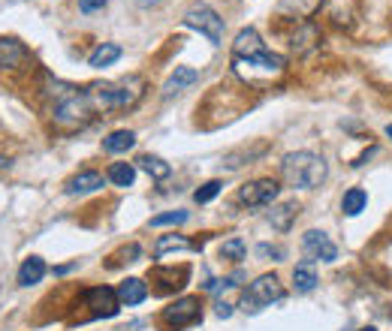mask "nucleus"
Wrapping results in <instances>:
<instances>
[{
  "mask_svg": "<svg viewBox=\"0 0 392 331\" xmlns=\"http://www.w3.org/2000/svg\"><path fill=\"white\" fill-rule=\"evenodd\" d=\"M287 70V58L284 54L268 52L260 33L254 28L239 30V37L232 42V73L251 88H263L272 78H281Z\"/></svg>",
  "mask_w": 392,
  "mask_h": 331,
  "instance_id": "1",
  "label": "nucleus"
},
{
  "mask_svg": "<svg viewBox=\"0 0 392 331\" xmlns=\"http://www.w3.org/2000/svg\"><path fill=\"white\" fill-rule=\"evenodd\" d=\"M145 94V78L142 76H124L118 82H100L88 88V97L94 102V112H124L133 109Z\"/></svg>",
  "mask_w": 392,
  "mask_h": 331,
  "instance_id": "2",
  "label": "nucleus"
},
{
  "mask_svg": "<svg viewBox=\"0 0 392 331\" xmlns=\"http://www.w3.org/2000/svg\"><path fill=\"white\" fill-rule=\"evenodd\" d=\"M329 175V166L320 154L311 151H293L281 160V178L296 190H314L320 187Z\"/></svg>",
  "mask_w": 392,
  "mask_h": 331,
  "instance_id": "3",
  "label": "nucleus"
},
{
  "mask_svg": "<svg viewBox=\"0 0 392 331\" xmlns=\"http://www.w3.org/2000/svg\"><path fill=\"white\" fill-rule=\"evenodd\" d=\"M284 287H281V280L275 277V274H260L248 289L242 292V311L244 313H256V311H263V307L268 304H275V301H281L284 299Z\"/></svg>",
  "mask_w": 392,
  "mask_h": 331,
  "instance_id": "4",
  "label": "nucleus"
},
{
  "mask_svg": "<svg viewBox=\"0 0 392 331\" xmlns=\"http://www.w3.org/2000/svg\"><path fill=\"white\" fill-rule=\"evenodd\" d=\"M203 319V301L196 299V295H184V299H178L175 304L163 307L160 313V323L166 331H182L187 325H194Z\"/></svg>",
  "mask_w": 392,
  "mask_h": 331,
  "instance_id": "5",
  "label": "nucleus"
},
{
  "mask_svg": "<svg viewBox=\"0 0 392 331\" xmlns=\"http://www.w3.org/2000/svg\"><path fill=\"white\" fill-rule=\"evenodd\" d=\"M184 25L194 28V30H199L203 37H208L211 45H220L223 42V18L211 6H206V4L190 6L187 13H184Z\"/></svg>",
  "mask_w": 392,
  "mask_h": 331,
  "instance_id": "6",
  "label": "nucleus"
},
{
  "mask_svg": "<svg viewBox=\"0 0 392 331\" xmlns=\"http://www.w3.org/2000/svg\"><path fill=\"white\" fill-rule=\"evenodd\" d=\"M278 193H281V184L275 178H256L239 190V202L248 205V208H266L278 199Z\"/></svg>",
  "mask_w": 392,
  "mask_h": 331,
  "instance_id": "7",
  "label": "nucleus"
},
{
  "mask_svg": "<svg viewBox=\"0 0 392 331\" xmlns=\"http://www.w3.org/2000/svg\"><path fill=\"white\" fill-rule=\"evenodd\" d=\"M302 253H305V262H335L338 259V247L326 232L308 229L302 235Z\"/></svg>",
  "mask_w": 392,
  "mask_h": 331,
  "instance_id": "8",
  "label": "nucleus"
},
{
  "mask_svg": "<svg viewBox=\"0 0 392 331\" xmlns=\"http://www.w3.org/2000/svg\"><path fill=\"white\" fill-rule=\"evenodd\" d=\"M85 307H91V316H103V319H112L118 311H121V299H118V289L112 287H94L82 295Z\"/></svg>",
  "mask_w": 392,
  "mask_h": 331,
  "instance_id": "9",
  "label": "nucleus"
},
{
  "mask_svg": "<svg viewBox=\"0 0 392 331\" xmlns=\"http://www.w3.org/2000/svg\"><path fill=\"white\" fill-rule=\"evenodd\" d=\"M103 184H106V178L100 175V172H78V175H73L70 181L64 184V193L66 196H85V193H97V190H103Z\"/></svg>",
  "mask_w": 392,
  "mask_h": 331,
  "instance_id": "10",
  "label": "nucleus"
},
{
  "mask_svg": "<svg viewBox=\"0 0 392 331\" xmlns=\"http://www.w3.org/2000/svg\"><path fill=\"white\" fill-rule=\"evenodd\" d=\"M28 61V49L25 42H18L13 37L0 40V70H18L21 64Z\"/></svg>",
  "mask_w": 392,
  "mask_h": 331,
  "instance_id": "11",
  "label": "nucleus"
},
{
  "mask_svg": "<svg viewBox=\"0 0 392 331\" xmlns=\"http://www.w3.org/2000/svg\"><path fill=\"white\" fill-rule=\"evenodd\" d=\"M196 78H199V70H194V66H175V73L166 78V85H163V100H172L175 94H182Z\"/></svg>",
  "mask_w": 392,
  "mask_h": 331,
  "instance_id": "12",
  "label": "nucleus"
},
{
  "mask_svg": "<svg viewBox=\"0 0 392 331\" xmlns=\"http://www.w3.org/2000/svg\"><path fill=\"white\" fill-rule=\"evenodd\" d=\"M118 299H121V304H127V307L142 304L145 299H148V283L139 280V277H127L118 287Z\"/></svg>",
  "mask_w": 392,
  "mask_h": 331,
  "instance_id": "13",
  "label": "nucleus"
},
{
  "mask_svg": "<svg viewBox=\"0 0 392 331\" xmlns=\"http://www.w3.org/2000/svg\"><path fill=\"white\" fill-rule=\"evenodd\" d=\"M296 217H299V205L296 202H284V205H275V208L268 211V223H272L278 232H287L290 226H293Z\"/></svg>",
  "mask_w": 392,
  "mask_h": 331,
  "instance_id": "14",
  "label": "nucleus"
},
{
  "mask_svg": "<svg viewBox=\"0 0 392 331\" xmlns=\"http://www.w3.org/2000/svg\"><path fill=\"white\" fill-rule=\"evenodd\" d=\"M42 277H46V262H42L40 256H28L25 262H21V268H18L21 287H33V283H40Z\"/></svg>",
  "mask_w": 392,
  "mask_h": 331,
  "instance_id": "15",
  "label": "nucleus"
},
{
  "mask_svg": "<svg viewBox=\"0 0 392 331\" xmlns=\"http://www.w3.org/2000/svg\"><path fill=\"white\" fill-rule=\"evenodd\" d=\"M121 58V45L118 42H103L97 45L91 52V58H88V66H94V70H103V66H112Z\"/></svg>",
  "mask_w": 392,
  "mask_h": 331,
  "instance_id": "16",
  "label": "nucleus"
},
{
  "mask_svg": "<svg viewBox=\"0 0 392 331\" xmlns=\"http://www.w3.org/2000/svg\"><path fill=\"white\" fill-rule=\"evenodd\" d=\"M133 145H136V133H133V130H115V133H109L103 139V151L106 154H124V151H130Z\"/></svg>",
  "mask_w": 392,
  "mask_h": 331,
  "instance_id": "17",
  "label": "nucleus"
},
{
  "mask_svg": "<svg viewBox=\"0 0 392 331\" xmlns=\"http://www.w3.org/2000/svg\"><path fill=\"white\" fill-rule=\"evenodd\" d=\"M136 163L145 169V172H148L154 181H166V178H170L172 175V166L170 163H166V160H160V157H154V154H142L139 160H136Z\"/></svg>",
  "mask_w": 392,
  "mask_h": 331,
  "instance_id": "18",
  "label": "nucleus"
},
{
  "mask_svg": "<svg viewBox=\"0 0 392 331\" xmlns=\"http://www.w3.org/2000/svg\"><path fill=\"white\" fill-rule=\"evenodd\" d=\"M293 287H296V292H311L317 287V271H314L311 262H299L293 268Z\"/></svg>",
  "mask_w": 392,
  "mask_h": 331,
  "instance_id": "19",
  "label": "nucleus"
},
{
  "mask_svg": "<svg viewBox=\"0 0 392 331\" xmlns=\"http://www.w3.org/2000/svg\"><path fill=\"white\" fill-rule=\"evenodd\" d=\"M365 205H368V193L362 187H353V190H347L344 193V199H341V211L347 217H356V214H362L365 211Z\"/></svg>",
  "mask_w": 392,
  "mask_h": 331,
  "instance_id": "20",
  "label": "nucleus"
},
{
  "mask_svg": "<svg viewBox=\"0 0 392 331\" xmlns=\"http://www.w3.org/2000/svg\"><path fill=\"white\" fill-rule=\"evenodd\" d=\"M172 250H194V244H190L187 238H182V235H160L154 241V256L157 259H163L166 253H172Z\"/></svg>",
  "mask_w": 392,
  "mask_h": 331,
  "instance_id": "21",
  "label": "nucleus"
},
{
  "mask_svg": "<svg viewBox=\"0 0 392 331\" xmlns=\"http://www.w3.org/2000/svg\"><path fill=\"white\" fill-rule=\"evenodd\" d=\"M109 181L115 187H133V181H136V166L133 163H112L109 166Z\"/></svg>",
  "mask_w": 392,
  "mask_h": 331,
  "instance_id": "22",
  "label": "nucleus"
},
{
  "mask_svg": "<svg viewBox=\"0 0 392 331\" xmlns=\"http://www.w3.org/2000/svg\"><path fill=\"white\" fill-rule=\"evenodd\" d=\"M220 259H227V262H242L244 259V253H248V247H244V241L239 235H232V238H227V241L220 244Z\"/></svg>",
  "mask_w": 392,
  "mask_h": 331,
  "instance_id": "23",
  "label": "nucleus"
},
{
  "mask_svg": "<svg viewBox=\"0 0 392 331\" xmlns=\"http://www.w3.org/2000/svg\"><path fill=\"white\" fill-rule=\"evenodd\" d=\"M187 223V211H166L151 217V229H160V226H182Z\"/></svg>",
  "mask_w": 392,
  "mask_h": 331,
  "instance_id": "24",
  "label": "nucleus"
},
{
  "mask_svg": "<svg viewBox=\"0 0 392 331\" xmlns=\"http://www.w3.org/2000/svg\"><path fill=\"white\" fill-rule=\"evenodd\" d=\"M142 256V247L139 244H130V247H121L115 256H112L109 262V268H118V265H124V262H136Z\"/></svg>",
  "mask_w": 392,
  "mask_h": 331,
  "instance_id": "25",
  "label": "nucleus"
},
{
  "mask_svg": "<svg viewBox=\"0 0 392 331\" xmlns=\"http://www.w3.org/2000/svg\"><path fill=\"white\" fill-rule=\"evenodd\" d=\"M220 190H223V184H220V181H208V184H203V187H199V190L194 193V199H196L199 205H206V202H211V199H215Z\"/></svg>",
  "mask_w": 392,
  "mask_h": 331,
  "instance_id": "26",
  "label": "nucleus"
},
{
  "mask_svg": "<svg viewBox=\"0 0 392 331\" xmlns=\"http://www.w3.org/2000/svg\"><path fill=\"white\" fill-rule=\"evenodd\" d=\"M256 256L272 259V262H281L284 259V250L278 247V244H260V247H256Z\"/></svg>",
  "mask_w": 392,
  "mask_h": 331,
  "instance_id": "27",
  "label": "nucleus"
},
{
  "mask_svg": "<svg viewBox=\"0 0 392 331\" xmlns=\"http://www.w3.org/2000/svg\"><path fill=\"white\" fill-rule=\"evenodd\" d=\"M106 0H78V9L82 13H97V9H103Z\"/></svg>",
  "mask_w": 392,
  "mask_h": 331,
  "instance_id": "28",
  "label": "nucleus"
},
{
  "mask_svg": "<svg viewBox=\"0 0 392 331\" xmlns=\"http://www.w3.org/2000/svg\"><path fill=\"white\" fill-rule=\"evenodd\" d=\"M215 313H218L220 319H230V316H232V304H227V301H218V304H215Z\"/></svg>",
  "mask_w": 392,
  "mask_h": 331,
  "instance_id": "29",
  "label": "nucleus"
},
{
  "mask_svg": "<svg viewBox=\"0 0 392 331\" xmlns=\"http://www.w3.org/2000/svg\"><path fill=\"white\" fill-rule=\"evenodd\" d=\"M76 268V262H70V265H61V268H54V274H66V271H73Z\"/></svg>",
  "mask_w": 392,
  "mask_h": 331,
  "instance_id": "30",
  "label": "nucleus"
},
{
  "mask_svg": "<svg viewBox=\"0 0 392 331\" xmlns=\"http://www.w3.org/2000/svg\"><path fill=\"white\" fill-rule=\"evenodd\" d=\"M139 6H154V4H160V0H136Z\"/></svg>",
  "mask_w": 392,
  "mask_h": 331,
  "instance_id": "31",
  "label": "nucleus"
},
{
  "mask_svg": "<svg viewBox=\"0 0 392 331\" xmlns=\"http://www.w3.org/2000/svg\"><path fill=\"white\" fill-rule=\"evenodd\" d=\"M356 331H377L374 325H368V328H356Z\"/></svg>",
  "mask_w": 392,
  "mask_h": 331,
  "instance_id": "32",
  "label": "nucleus"
},
{
  "mask_svg": "<svg viewBox=\"0 0 392 331\" xmlns=\"http://www.w3.org/2000/svg\"><path fill=\"white\" fill-rule=\"evenodd\" d=\"M386 136H389V139H392V124H389V127H386Z\"/></svg>",
  "mask_w": 392,
  "mask_h": 331,
  "instance_id": "33",
  "label": "nucleus"
}]
</instances>
